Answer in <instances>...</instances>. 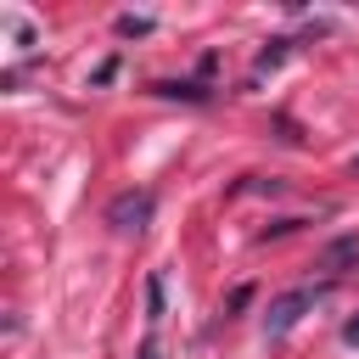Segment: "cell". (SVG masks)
<instances>
[{
	"label": "cell",
	"mask_w": 359,
	"mask_h": 359,
	"mask_svg": "<svg viewBox=\"0 0 359 359\" xmlns=\"http://www.w3.org/2000/svg\"><path fill=\"white\" fill-rule=\"evenodd\" d=\"M151 95H163V101H191V107H208V101H213V90H208V84H191V79H157Z\"/></svg>",
	"instance_id": "cell-3"
},
{
	"label": "cell",
	"mask_w": 359,
	"mask_h": 359,
	"mask_svg": "<svg viewBox=\"0 0 359 359\" xmlns=\"http://www.w3.org/2000/svg\"><path fill=\"white\" fill-rule=\"evenodd\" d=\"M112 28H118V39H146V34L157 28V22H151V17H135V11H123V17L112 22Z\"/></svg>",
	"instance_id": "cell-7"
},
{
	"label": "cell",
	"mask_w": 359,
	"mask_h": 359,
	"mask_svg": "<svg viewBox=\"0 0 359 359\" xmlns=\"http://www.w3.org/2000/svg\"><path fill=\"white\" fill-rule=\"evenodd\" d=\"M320 269H331V275H348V269H359V236H337V241L320 252Z\"/></svg>",
	"instance_id": "cell-4"
},
{
	"label": "cell",
	"mask_w": 359,
	"mask_h": 359,
	"mask_svg": "<svg viewBox=\"0 0 359 359\" xmlns=\"http://www.w3.org/2000/svg\"><path fill=\"white\" fill-rule=\"evenodd\" d=\"M163 314H168V303H163V275H146V320L163 325Z\"/></svg>",
	"instance_id": "cell-6"
},
{
	"label": "cell",
	"mask_w": 359,
	"mask_h": 359,
	"mask_svg": "<svg viewBox=\"0 0 359 359\" xmlns=\"http://www.w3.org/2000/svg\"><path fill=\"white\" fill-rule=\"evenodd\" d=\"M140 359H163V348H157V337H146V342H140Z\"/></svg>",
	"instance_id": "cell-11"
},
{
	"label": "cell",
	"mask_w": 359,
	"mask_h": 359,
	"mask_svg": "<svg viewBox=\"0 0 359 359\" xmlns=\"http://www.w3.org/2000/svg\"><path fill=\"white\" fill-rule=\"evenodd\" d=\"M112 79H118V56H107V62L90 73V84H95V90H101V84H112Z\"/></svg>",
	"instance_id": "cell-9"
},
{
	"label": "cell",
	"mask_w": 359,
	"mask_h": 359,
	"mask_svg": "<svg viewBox=\"0 0 359 359\" xmlns=\"http://www.w3.org/2000/svg\"><path fill=\"white\" fill-rule=\"evenodd\" d=\"M353 180H359V157H353Z\"/></svg>",
	"instance_id": "cell-12"
},
{
	"label": "cell",
	"mask_w": 359,
	"mask_h": 359,
	"mask_svg": "<svg viewBox=\"0 0 359 359\" xmlns=\"http://www.w3.org/2000/svg\"><path fill=\"white\" fill-rule=\"evenodd\" d=\"M286 50H292V39H286V34H275V39H264V50L252 56V79H264L269 67H280V62H286Z\"/></svg>",
	"instance_id": "cell-5"
},
{
	"label": "cell",
	"mask_w": 359,
	"mask_h": 359,
	"mask_svg": "<svg viewBox=\"0 0 359 359\" xmlns=\"http://www.w3.org/2000/svg\"><path fill=\"white\" fill-rule=\"evenodd\" d=\"M342 342H348V348H359V314H353V320H342Z\"/></svg>",
	"instance_id": "cell-10"
},
{
	"label": "cell",
	"mask_w": 359,
	"mask_h": 359,
	"mask_svg": "<svg viewBox=\"0 0 359 359\" xmlns=\"http://www.w3.org/2000/svg\"><path fill=\"white\" fill-rule=\"evenodd\" d=\"M247 303H252V286H236V292L224 297V320H236V314H241Z\"/></svg>",
	"instance_id": "cell-8"
},
{
	"label": "cell",
	"mask_w": 359,
	"mask_h": 359,
	"mask_svg": "<svg viewBox=\"0 0 359 359\" xmlns=\"http://www.w3.org/2000/svg\"><path fill=\"white\" fill-rule=\"evenodd\" d=\"M151 213H157V196H151V191H118V196L107 202V224H112L118 236H140V230L151 224Z\"/></svg>",
	"instance_id": "cell-2"
},
{
	"label": "cell",
	"mask_w": 359,
	"mask_h": 359,
	"mask_svg": "<svg viewBox=\"0 0 359 359\" xmlns=\"http://www.w3.org/2000/svg\"><path fill=\"white\" fill-rule=\"evenodd\" d=\"M325 292H331V286H297V292H280V297L264 309V331H269V337H286V331H292Z\"/></svg>",
	"instance_id": "cell-1"
}]
</instances>
